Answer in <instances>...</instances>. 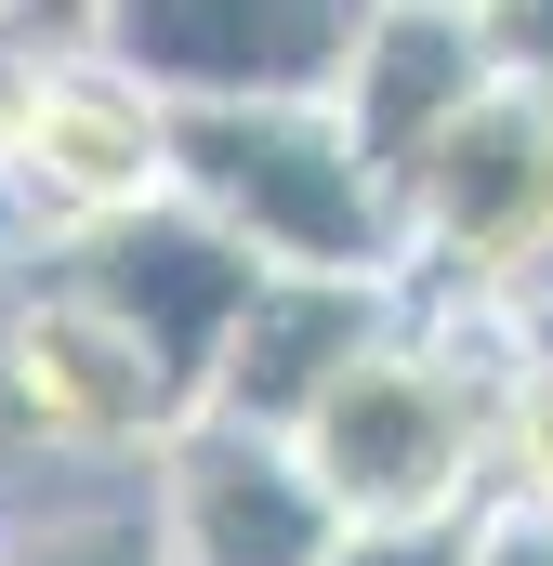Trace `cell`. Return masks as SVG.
Masks as SVG:
<instances>
[{
    "mask_svg": "<svg viewBox=\"0 0 553 566\" xmlns=\"http://www.w3.org/2000/svg\"><path fill=\"white\" fill-rule=\"evenodd\" d=\"M514 356V316H435L409 329L303 422L316 488L343 501V527H461L488 514V382Z\"/></svg>",
    "mask_w": 553,
    "mask_h": 566,
    "instance_id": "6da1fadb",
    "label": "cell"
},
{
    "mask_svg": "<svg viewBox=\"0 0 553 566\" xmlns=\"http://www.w3.org/2000/svg\"><path fill=\"white\" fill-rule=\"evenodd\" d=\"M171 198L211 211L264 277H383L409 290V224L330 106H211L171 119Z\"/></svg>",
    "mask_w": 553,
    "mask_h": 566,
    "instance_id": "7a4b0ae2",
    "label": "cell"
},
{
    "mask_svg": "<svg viewBox=\"0 0 553 566\" xmlns=\"http://www.w3.org/2000/svg\"><path fill=\"white\" fill-rule=\"evenodd\" d=\"M409 303L435 316H528L553 290V93L501 80L409 185Z\"/></svg>",
    "mask_w": 553,
    "mask_h": 566,
    "instance_id": "3957f363",
    "label": "cell"
},
{
    "mask_svg": "<svg viewBox=\"0 0 553 566\" xmlns=\"http://www.w3.org/2000/svg\"><path fill=\"white\" fill-rule=\"evenodd\" d=\"M40 277L80 290L145 369H158V396H171L185 422L211 409L225 343H238V316L264 303V264H251L211 211H185V198H158V211H133V224H93V238L40 251Z\"/></svg>",
    "mask_w": 553,
    "mask_h": 566,
    "instance_id": "277c9868",
    "label": "cell"
},
{
    "mask_svg": "<svg viewBox=\"0 0 553 566\" xmlns=\"http://www.w3.org/2000/svg\"><path fill=\"white\" fill-rule=\"evenodd\" d=\"M369 0H106V66H133L171 119L211 106H330Z\"/></svg>",
    "mask_w": 553,
    "mask_h": 566,
    "instance_id": "5b68a950",
    "label": "cell"
},
{
    "mask_svg": "<svg viewBox=\"0 0 553 566\" xmlns=\"http://www.w3.org/2000/svg\"><path fill=\"white\" fill-rule=\"evenodd\" d=\"M0 434L40 448V461H158L185 434V409L158 396V369L80 290L27 277L0 303Z\"/></svg>",
    "mask_w": 553,
    "mask_h": 566,
    "instance_id": "8992f818",
    "label": "cell"
},
{
    "mask_svg": "<svg viewBox=\"0 0 553 566\" xmlns=\"http://www.w3.org/2000/svg\"><path fill=\"white\" fill-rule=\"evenodd\" d=\"M145 514L171 566H343V501L316 488L303 434H251V422H198L145 461Z\"/></svg>",
    "mask_w": 553,
    "mask_h": 566,
    "instance_id": "52a82bcc",
    "label": "cell"
},
{
    "mask_svg": "<svg viewBox=\"0 0 553 566\" xmlns=\"http://www.w3.org/2000/svg\"><path fill=\"white\" fill-rule=\"evenodd\" d=\"M13 198H27L40 251H66V238H93V224H133V211L171 198V106L145 93L133 66H106V27H93V53L40 93V119L13 145Z\"/></svg>",
    "mask_w": 553,
    "mask_h": 566,
    "instance_id": "ba28073f",
    "label": "cell"
},
{
    "mask_svg": "<svg viewBox=\"0 0 553 566\" xmlns=\"http://www.w3.org/2000/svg\"><path fill=\"white\" fill-rule=\"evenodd\" d=\"M488 93H501V66H488V27H474V13H448V0H369L356 66H343V93H330V119L356 133V158L383 171V198L409 211L421 158L461 133Z\"/></svg>",
    "mask_w": 553,
    "mask_h": 566,
    "instance_id": "9c48e42d",
    "label": "cell"
},
{
    "mask_svg": "<svg viewBox=\"0 0 553 566\" xmlns=\"http://www.w3.org/2000/svg\"><path fill=\"white\" fill-rule=\"evenodd\" d=\"M396 329H409V290H383V277H264V303H251L238 343H225L211 422L303 434L383 343H396Z\"/></svg>",
    "mask_w": 553,
    "mask_h": 566,
    "instance_id": "30bf717a",
    "label": "cell"
},
{
    "mask_svg": "<svg viewBox=\"0 0 553 566\" xmlns=\"http://www.w3.org/2000/svg\"><path fill=\"white\" fill-rule=\"evenodd\" d=\"M488 501H553V343H528V316L488 382Z\"/></svg>",
    "mask_w": 553,
    "mask_h": 566,
    "instance_id": "8fae6325",
    "label": "cell"
},
{
    "mask_svg": "<svg viewBox=\"0 0 553 566\" xmlns=\"http://www.w3.org/2000/svg\"><path fill=\"white\" fill-rule=\"evenodd\" d=\"M0 566H171L145 501H53L27 527H0Z\"/></svg>",
    "mask_w": 553,
    "mask_h": 566,
    "instance_id": "7c38bea8",
    "label": "cell"
},
{
    "mask_svg": "<svg viewBox=\"0 0 553 566\" xmlns=\"http://www.w3.org/2000/svg\"><path fill=\"white\" fill-rule=\"evenodd\" d=\"M93 27H106V13H27V0H0V171H13V145L40 119V93L93 53Z\"/></svg>",
    "mask_w": 553,
    "mask_h": 566,
    "instance_id": "4fadbf2b",
    "label": "cell"
},
{
    "mask_svg": "<svg viewBox=\"0 0 553 566\" xmlns=\"http://www.w3.org/2000/svg\"><path fill=\"white\" fill-rule=\"evenodd\" d=\"M474 27H488V66L501 80L553 93V0H474Z\"/></svg>",
    "mask_w": 553,
    "mask_h": 566,
    "instance_id": "5bb4252c",
    "label": "cell"
},
{
    "mask_svg": "<svg viewBox=\"0 0 553 566\" xmlns=\"http://www.w3.org/2000/svg\"><path fill=\"white\" fill-rule=\"evenodd\" d=\"M343 566H474V514L461 527H356Z\"/></svg>",
    "mask_w": 553,
    "mask_h": 566,
    "instance_id": "9a60e30c",
    "label": "cell"
},
{
    "mask_svg": "<svg viewBox=\"0 0 553 566\" xmlns=\"http://www.w3.org/2000/svg\"><path fill=\"white\" fill-rule=\"evenodd\" d=\"M474 566H553V501H488L474 514Z\"/></svg>",
    "mask_w": 553,
    "mask_h": 566,
    "instance_id": "2e32d148",
    "label": "cell"
},
{
    "mask_svg": "<svg viewBox=\"0 0 553 566\" xmlns=\"http://www.w3.org/2000/svg\"><path fill=\"white\" fill-rule=\"evenodd\" d=\"M27 238H40V224H27V198H13V171H0V277L27 264Z\"/></svg>",
    "mask_w": 553,
    "mask_h": 566,
    "instance_id": "e0dca14e",
    "label": "cell"
},
{
    "mask_svg": "<svg viewBox=\"0 0 553 566\" xmlns=\"http://www.w3.org/2000/svg\"><path fill=\"white\" fill-rule=\"evenodd\" d=\"M528 343H553V303H528Z\"/></svg>",
    "mask_w": 553,
    "mask_h": 566,
    "instance_id": "ac0fdd59",
    "label": "cell"
},
{
    "mask_svg": "<svg viewBox=\"0 0 553 566\" xmlns=\"http://www.w3.org/2000/svg\"><path fill=\"white\" fill-rule=\"evenodd\" d=\"M541 303H553V290H541Z\"/></svg>",
    "mask_w": 553,
    "mask_h": 566,
    "instance_id": "d6986e66",
    "label": "cell"
}]
</instances>
